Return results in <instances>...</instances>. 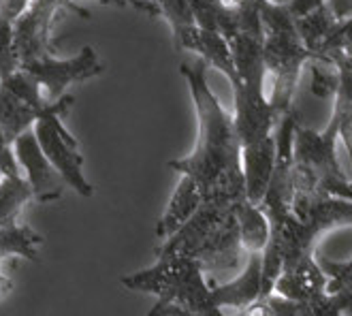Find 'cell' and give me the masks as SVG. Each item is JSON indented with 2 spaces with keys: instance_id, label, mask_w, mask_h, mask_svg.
<instances>
[{
  "instance_id": "25",
  "label": "cell",
  "mask_w": 352,
  "mask_h": 316,
  "mask_svg": "<svg viewBox=\"0 0 352 316\" xmlns=\"http://www.w3.org/2000/svg\"><path fill=\"white\" fill-rule=\"evenodd\" d=\"M19 71V60L13 50V22L0 17V81Z\"/></svg>"
},
{
  "instance_id": "1",
  "label": "cell",
  "mask_w": 352,
  "mask_h": 316,
  "mask_svg": "<svg viewBox=\"0 0 352 316\" xmlns=\"http://www.w3.org/2000/svg\"><path fill=\"white\" fill-rule=\"evenodd\" d=\"M179 73L190 88L199 120V137L188 156L169 160L167 165L169 169L197 184L203 203L235 205L245 199V184L241 141L235 131L233 114L226 112L212 92L207 83V65L201 58L195 65L184 62Z\"/></svg>"
},
{
  "instance_id": "18",
  "label": "cell",
  "mask_w": 352,
  "mask_h": 316,
  "mask_svg": "<svg viewBox=\"0 0 352 316\" xmlns=\"http://www.w3.org/2000/svg\"><path fill=\"white\" fill-rule=\"evenodd\" d=\"M338 24L340 22L333 15H331V11L327 7H320L318 11H314L312 15H307V17L295 19V26H297L301 43L305 45L307 52H312L318 60H327L322 56V52H324V45H327V41L331 39V34L336 32Z\"/></svg>"
},
{
  "instance_id": "14",
  "label": "cell",
  "mask_w": 352,
  "mask_h": 316,
  "mask_svg": "<svg viewBox=\"0 0 352 316\" xmlns=\"http://www.w3.org/2000/svg\"><path fill=\"white\" fill-rule=\"evenodd\" d=\"M201 205H203V197L199 193L197 184L190 178L182 176L173 195H171L167 209H164L162 218L156 224V238L160 242H164L171 235H175L177 231L199 212Z\"/></svg>"
},
{
  "instance_id": "20",
  "label": "cell",
  "mask_w": 352,
  "mask_h": 316,
  "mask_svg": "<svg viewBox=\"0 0 352 316\" xmlns=\"http://www.w3.org/2000/svg\"><path fill=\"white\" fill-rule=\"evenodd\" d=\"M34 201V195L24 176H0V224H19L22 209Z\"/></svg>"
},
{
  "instance_id": "32",
  "label": "cell",
  "mask_w": 352,
  "mask_h": 316,
  "mask_svg": "<svg viewBox=\"0 0 352 316\" xmlns=\"http://www.w3.org/2000/svg\"><path fill=\"white\" fill-rule=\"evenodd\" d=\"M267 3H272V5H280V7H286L291 0H267Z\"/></svg>"
},
{
  "instance_id": "15",
  "label": "cell",
  "mask_w": 352,
  "mask_h": 316,
  "mask_svg": "<svg viewBox=\"0 0 352 316\" xmlns=\"http://www.w3.org/2000/svg\"><path fill=\"white\" fill-rule=\"evenodd\" d=\"M229 48L233 54L235 71L243 86L250 88H263L265 90V41L248 36V34H235L229 41Z\"/></svg>"
},
{
  "instance_id": "7",
  "label": "cell",
  "mask_w": 352,
  "mask_h": 316,
  "mask_svg": "<svg viewBox=\"0 0 352 316\" xmlns=\"http://www.w3.org/2000/svg\"><path fill=\"white\" fill-rule=\"evenodd\" d=\"M314 58L316 56L301 43L297 30L265 34V69L267 75L274 77V92L269 101L280 116L293 109V96L301 69Z\"/></svg>"
},
{
  "instance_id": "8",
  "label": "cell",
  "mask_w": 352,
  "mask_h": 316,
  "mask_svg": "<svg viewBox=\"0 0 352 316\" xmlns=\"http://www.w3.org/2000/svg\"><path fill=\"white\" fill-rule=\"evenodd\" d=\"M19 69L28 73L38 83L50 103L60 101L65 96V90L73 86V83L88 81L105 73V65H102L98 54L90 45L81 48L79 54L73 58H58L54 54V56L30 60Z\"/></svg>"
},
{
  "instance_id": "27",
  "label": "cell",
  "mask_w": 352,
  "mask_h": 316,
  "mask_svg": "<svg viewBox=\"0 0 352 316\" xmlns=\"http://www.w3.org/2000/svg\"><path fill=\"white\" fill-rule=\"evenodd\" d=\"M75 3L79 5L81 0H75ZM94 3H98V5H109V7H135V9L148 13L152 17L160 15L158 13V7L152 3V0H94Z\"/></svg>"
},
{
  "instance_id": "21",
  "label": "cell",
  "mask_w": 352,
  "mask_h": 316,
  "mask_svg": "<svg viewBox=\"0 0 352 316\" xmlns=\"http://www.w3.org/2000/svg\"><path fill=\"white\" fill-rule=\"evenodd\" d=\"M312 69H309V90L318 98H333L340 86V73L333 62L329 60H309Z\"/></svg>"
},
{
  "instance_id": "33",
  "label": "cell",
  "mask_w": 352,
  "mask_h": 316,
  "mask_svg": "<svg viewBox=\"0 0 352 316\" xmlns=\"http://www.w3.org/2000/svg\"><path fill=\"white\" fill-rule=\"evenodd\" d=\"M224 3L229 5V7H235V5H239V3H241V0H224Z\"/></svg>"
},
{
  "instance_id": "19",
  "label": "cell",
  "mask_w": 352,
  "mask_h": 316,
  "mask_svg": "<svg viewBox=\"0 0 352 316\" xmlns=\"http://www.w3.org/2000/svg\"><path fill=\"white\" fill-rule=\"evenodd\" d=\"M41 244H43V238L36 231H32L28 224H13V227L0 224V263L13 257L36 261Z\"/></svg>"
},
{
  "instance_id": "28",
  "label": "cell",
  "mask_w": 352,
  "mask_h": 316,
  "mask_svg": "<svg viewBox=\"0 0 352 316\" xmlns=\"http://www.w3.org/2000/svg\"><path fill=\"white\" fill-rule=\"evenodd\" d=\"M324 3L327 0H291V3L286 5V9L295 19H301V17L312 15L320 7H324Z\"/></svg>"
},
{
  "instance_id": "9",
  "label": "cell",
  "mask_w": 352,
  "mask_h": 316,
  "mask_svg": "<svg viewBox=\"0 0 352 316\" xmlns=\"http://www.w3.org/2000/svg\"><path fill=\"white\" fill-rule=\"evenodd\" d=\"M233 96H235L233 124L241 141V147L272 137L280 120V114L274 109L272 101L265 96V90L243 86L241 81H237L233 86Z\"/></svg>"
},
{
  "instance_id": "17",
  "label": "cell",
  "mask_w": 352,
  "mask_h": 316,
  "mask_svg": "<svg viewBox=\"0 0 352 316\" xmlns=\"http://www.w3.org/2000/svg\"><path fill=\"white\" fill-rule=\"evenodd\" d=\"M235 216L239 224V240L241 248L248 255H263L269 242V220L263 209L248 199L235 203Z\"/></svg>"
},
{
  "instance_id": "31",
  "label": "cell",
  "mask_w": 352,
  "mask_h": 316,
  "mask_svg": "<svg viewBox=\"0 0 352 316\" xmlns=\"http://www.w3.org/2000/svg\"><path fill=\"white\" fill-rule=\"evenodd\" d=\"M11 288H13V280L9 276H5L3 271H0V299L7 297V295L11 293Z\"/></svg>"
},
{
  "instance_id": "5",
  "label": "cell",
  "mask_w": 352,
  "mask_h": 316,
  "mask_svg": "<svg viewBox=\"0 0 352 316\" xmlns=\"http://www.w3.org/2000/svg\"><path fill=\"white\" fill-rule=\"evenodd\" d=\"M73 96L65 94L60 101H56L54 109L45 114L34 124V135L41 145V150L47 156L54 169L60 173L71 191H75L79 197L90 199L94 195V186L88 182L84 173V156L79 152V141L71 135V131L65 126V116L73 107Z\"/></svg>"
},
{
  "instance_id": "26",
  "label": "cell",
  "mask_w": 352,
  "mask_h": 316,
  "mask_svg": "<svg viewBox=\"0 0 352 316\" xmlns=\"http://www.w3.org/2000/svg\"><path fill=\"white\" fill-rule=\"evenodd\" d=\"M344 52V56L352 62V19H348V22H340L336 32L331 34V39L327 41V45H324V52L322 56L327 58L329 52ZM329 60V58H327Z\"/></svg>"
},
{
  "instance_id": "6",
  "label": "cell",
  "mask_w": 352,
  "mask_h": 316,
  "mask_svg": "<svg viewBox=\"0 0 352 316\" xmlns=\"http://www.w3.org/2000/svg\"><path fill=\"white\" fill-rule=\"evenodd\" d=\"M60 11H71L90 19V11L75 0H30L28 9L13 24V50L19 67L30 60L54 56V24Z\"/></svg>"
},
{
  "instance_id": "24",
  "label": "cell",
  "mask_w": 352,
  "mask_h": 316,
  "mask_svg": "<svg viewBox=\"0 0 352 316\" xmlns=\"http://www.w3.org/2000/svg\"><path fill=\"white\" fill-rule=\"evenodd\" d=\"M318 263L329 276L327 293H344V295H350L352 297V259L340 263V261H333L329 257H320Z\"/></svg>"
},
{
  "instance_id": "29",
  "label": "cell",
  "mask_w": 352,
  "mask_h": 316,
  "mask_svg": "<svg viewBox=\"0 0 352 316\" xmlns=\"http://www.w3.org/2000/svg\"><path fill=\"white\" fill-rule=\"evenodd\" d=\"M28 5H30V0H0V15L15 22V19L28 9Z\"/></svg>"
},
{
  "instance_id": "23",
  "label": "cell",
  "mask_w": 352,
  "mask_h": 316,
  "mask_svg": "<svg viewBox=\"0 0 352 316\" xmlns=\"http://www.w3.org/2000/svg\"><path fill=\"white\" fill-rule=\"evenodd\" d=\"M235 11V22H237V32L248 34L265 41V26L261 19V7L258 0H241L239 5L233 7Z\"/></svg>"
},
{
  "instance_id": "22",
  "label": "cell",
  "mask_w": 352,
  "mask_h": 316,
  "mask_svg": "<svg viewBox=\"0 0 352 316\" xmlns=\"http://www.w3.org/2000/svg\"><path fill=\"white\" fill-rule=\"evenodd\" d=\"M158 7V13L167 19L173 34L182 32L184 28L197 26L195 22V13L188 0H152Z\"/></svg>"
},
{
  "instance_id": "11",
  "label": "cell",
  "mask_w": 352,
  "mask_h": 316,
  "mask_svg": "<svg viewBox=\"0 0 352 316\" xmlns=\"http://www.w3.org/2000/svg\"><path fill=\"white\" fill-rule=\"evenodd\" d=\"M329 276L320 267L318 259L309 257L282 267L280 278L276 280L274 293L291 302H312L327 293Z\"/></svg>"
},
{
  "instance_id": "3",
  "label": "cell",
  "mask_w": 352,
  "mask_h": 316,
  "mask_svg": "<svg viewBox=\"0 0 352 316\" xmlns=\"http://www.w3.org/2000/svg\"><path fill=\"white\" fill-rule=\"evenodd\" d=\"M241 252L235 205L203 203L175 235L160 242L156 257H184L214 273L237 267Z\"/></svg>"
},
{
  "instance_id": "4",
  "label": "cell",
  "mask_w": 352,
  "mask_h": 316,
  "mask_svg": "<svg viewBox=\"0 0 352 316\" xmlns=\"http://www.w3.org/2000/svg\"><path fill=\"white\" fill-rule=\"evenodd\" d=\"M338 139L333 118L322 133L299 126L293 152V193H316L352 201V182L342 171L336 152Z\"/></svg>"
},
{
  "instance_id": "16",
  "label": "cell",
  "mask_w": 352,
  "mask_h": 316,
  "mask_svg": "<svg viewBox=\"0 0 352 316\" xmlns=\"http://www.w3.org/2000/svg\"><path fill=\"white\" fill-rule=\"evenodd\" d=\"M327 58L333 62L340 73V86L333 96L336 105H333V114H331V118H333L338 124V135L346 145L350 165H352V62L340 50L329 52Z\"/></svg>"
},
{
  "instance_id": "10",
  "label": "cell",
  "mask_w": 352,
  "mask_h": 316,
  "mask_svg": "<svg viewBox=\"0 0 352 316\" xmlns=\"http://www.w3.org/2000/svg\"><path fill=\"white\" fill-rule=\"evenodd\" d=\"M13 154L19 165V171H24V178L36 203H54L62 197L67 184L41 150L32 129L15 139Z\"/></svg>"
},
{
  "instance_id": "2",
  "label": "cell",
  "mask_w": 352,
  "mask_h": 316,
  "mask_svg": "<svg viewBox=\"0 0 352 316\" xmlns=\"http://www.w3.org/2000/svg\"><path fill=\"white\" fill-rule=\"evenodd\" d=\"M120 282L129 291L154 295L156 304L146 316H239L216 304L203 267L184 257H156L154 265L122 276Z\"/></svg>"
},
{
  "instance_id": "13",
  "label": "cell",
  "mask_w": 352,
  "mask_h": 316,
  "mask_svg": "<svg viewBox=\"0 0 352 316\" xmlns=\"http://www.w3.org/2000/svg\"><path fill=\"white\" fill-rule=\"evenodd\" d=\"M261 293H263V255H250L245 269L233 282L214 284L216 304L222 310L231 308L233 314L256 304L261 299Z\"/></svg>"
},
{
  "instance_id": "34",
  "label": "cell",
  "mask_w": 352,
  "mask_h": 316,
  "mask_svg": "<svg viewBox=\"0 0 352 316\" xmlns=\"http://www.w3.org/2000/svg\"><path fill=\"white\" fill-rule=\"evenodd\" d=\"M342 316H352V312H346V314H342Z\"/></svg>"
},
{
  "instance_id": "30",
  "label": "cell",
  "mask_w": 352,
  "mask_h": 316,
  "mask_svg": "<svg viewBox=\"0 0 352 316\" xmlns=\"http://www.w3.org/2000/svg\"><path fill=\"white\" fill-rule=\"evenodd\" d=\"M324 7L331 11L338 22H348L352 19V0H327Z\"/></svg>"
},
{
  "instance_id": "12",
  "label": "cell",
  "mask_w": 352,
  "mask_h": 316,
  "mask_svg": "<svg viewBox=\"0 0 352 316\" xmlns=\"http://www.w3.org/2000/svg\"><path fill=\"white\" fill-rule=\"evenodd\" d=\"M241 167L245 199L254 205H261L276 171V137L272 135L258 143L241 147Z\"/></svg>"
}]
</instances>
